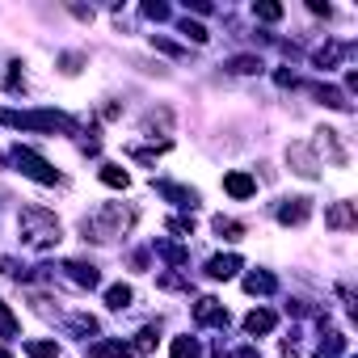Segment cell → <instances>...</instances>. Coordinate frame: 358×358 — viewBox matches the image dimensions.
Segmentation results:
<instances>
[{"instance_id":"obj_1","label":"cell","mask_w":358,"mask_h":358,"mask_svg":"<svg viewBox=\"0 0 358 358\" xmlns=\"http://www.w3.org/2000/svg\"><path fill=\"white\" fill-rule=\"evenodd\" d=\"M131 224H135V207L106 202V207H97V211L80 224V232H84V240H114V236H123Z\"/></svg>"},{"instance_id":"obj_2","label":"cell","mask_w":358,"mask_h":358,"mask_svg":"<svg viewBox=\"0 0 358 358\" xmlns=\"http://www.w3.org/2000/svg\"><path fill=\"white\" fill-rule=\"evenodd\" d=\"M17 228H21V240H26L30 249L60 244V220L51 215L46 207H21V215H17Z\"/></svg>"},{"instance_id":"obj_3","label":"cell","mask_w":358,"mask_h":358,"mask_svg":"<svg viewBox=\"0 0 358 358\" xmlns=\"http://www.w3.org/2000/svg\"><path fill=\"white\" fill-rule=\"evenodd\" d=\"M316 152H321L333 169H346V165H350V147H346L341 131H333V127H321V131H316Z\"/></svg>"},{"instance_id":"obj_4","label":"cell","mask_w":358,"mask_h":358,"mask_svg":"<svg viewBox=\"0 0 358 358\" xmlns=\"http://www.w3.org/2000/svg\"><path fill=\"white\" fill-rule=\"evenodd\" d=\"M13 161L21 165V173H26V177H34V181H42V186H55V181H60V173L51 169L34 147H13Z\"/></svg>"},{"instance_id":"obj_5","label":"cell","mask_w":358,"mask_h":358,"mask_svg":"<svg viewBox=\"0 0 358 358\" xmlns=\"http://www.w3.org/2000/svg\"><path fill=\"white\" fill-rule=\"evenodd\" d=\"M287 165L291 173H299L303 181H316L321 177V161H316V152L308 143H287Z\"/></svg>"},{"instance_id":"obj_6","label":"cell","mask_w":358,"mask_h":358,"mask_svg":"<svg viewBox=\"0 0 358 358\" xmlns=\"http://www.w3.org/2000/svg\"><path fill=\"white\" fill-rule=\"evenodd\" d=\"M194 321H198V325L228 329V308H224L220 299H198V303H194Z\"/></svg>"},{"instance_id":"obj_7","label":"cell","mask_w":358,"mask_h":358,"mask_svg":"<svg viewBox=\"0 0 358 358\" xmlns=\"http://www.w3.org/2000/svg\"><path fill=\"white\" fill-rule=\"evenodd\" d=\"M224 190L244 202V198L258 194V181H253V173H244V169H232V173H224Z\"/></svg>"},{"instance_id":"obj_8","label":"cell","mask_w":358,"mask_h":358,"mask_svg":"<svg viewBox=\"0 0 358 358\" xmlns=\"http://www.w3.org/2000/svg\"><path fill=\"white\" fill-rule=\"evenodd\" d=\"M312 215V198H287L278 207V224H303Z\"/></svg>"},{"instance_id":"obj_9","label":"cell","mask_w":358,"mask_h":358,"mask_svg":"<svg viewBox=\"0 0 358 358\" xmlns=\"http://www.w3.org/2000/svg\"><path fill=\"white\" fill-rule=\"evenodd\" d=\"M325 224H329V228H337V232H350V228L358 224V215H354V202H333V207L325 211Z\"/></svg>"},{"instance_id":"obj_10","label":"cell","mask_w":358,"mask_h":358,"mask_svg":"<svg viewBox=\"0 0 358 358\" xmlns=\"http://www.w3.org/2000/svg\"><path fill=\"white\" fill-rule=\"evenodd\" d=\"M274 325H278V316H274L270 308H253V312L244 316V333H249V337H258V333H270Z\"/></svg>"},{"instance_id":"obj_11","label":"cell","mask_w":358,"mask_h":358,"mask_svg":"<svg viewBox=\"0 0 358 358\" xmlns=\"http://www.w3.org/2000/svg\"><path fill=\"white\" fill-rule=\"evenodd\" d=\"M64 270L72 274V283H76V287H89V291H93V287L101 283V274H97V266H93V262H68Z\"/></svg>"},{"instance_id":"obj_12","label":"cell","mask_w":358,"mask_h":358,"mask_svg":"<svg viewBox=\"0 0 358 358\" xmlns=\"http://www.w3.org/2000/svg\"><path fill=\"white\" fill-rule=\"evenodd\" d=\"M240 270V258H236V253H224V258H211L207 262V274L211 278H232Z\"/></svg>"},{"instance_id":"obj_13","label":"cell","mask_w":358,"mask_h":358,"mask_svg":"<svg viewBox=\"0 0 358 358\" xmlns=\"http://www.w3.org/2000/svg\"><path fill=\"white\" fill-rule=\"evenodd\" d=\"M274 287H278V283H274V274H266V270H253V274L244 278V291H249V295H270Z\"/></svg>"},{"instance_id":"obj_14","label":"cell","mask_w":358,"mask_h":358,"mask_svg":"<svg viewBox=\"0 0 358 358\" xmlns=\"http://www.w3.org/2000/svg\"><path fill=\"white\" fill-rule=\"evenodd\" d=\"M131 299H135V291H131L127 283H114V287L106 291V308H114V312H123V308H131Z\"/></svg>"},{"instance_id":"obj_15","label":"cell","mask_w":358,"mask_h":358,"mask_svg":"<svg viewBox=\"0 0 358 358\" xmlns=\"http://www.w3.org/2000/svg\"><path fill=\"white\" fill-rule=\"evenodd\" d=\"M156 190H161L165 198H173L177 207H198V194H194V190H186V186H169V181H161Z\"/></svg>"},{"instance_id":"obj_16","label":"cell","mask_w":358,"mask_h":358,"mask_svg":"<svg viewBox=\"0 0 358 358\" xmlns=\"http://www.w3.org/2000/svg\"><path fill=\"white\" fill-rule=\"evenodd\" d=\"M312 93H316V97L325 101L329 110H350V101H346V93H341V89H333V84H321V89H312Z\"/></svg>"},{"instance_id":"obj_17","label":"cell","mask_w":358,"mask_h":358,"mask_svg":"<svg viewBox=\"0 0 358 358\" xmlns=\"http://www.w3.org/2000/svg\"><path fill=\"white\" fill-rule=\"evenodd\" d=\"M341 354H346V337H341V333H325L316 358H341Z\"/></svg>"},{"instance_id":"obj_18","label":"cell","mask_w":358,"mask_h":358,"mask_svg":"<svg viewBox=\"0 0 358 358\" xmlns=\"http://www.w3.org/2000/svg\"><path fill=\"white\" fill-rule=\"evenodd\" d=\"M101 181L114 186V190H127V186H131V173L118 169V165H101Z\"/></svg>"},{"instance_id":"obj_19","label":"cell","mask_w":358,"mask_h":358,"mask_svg":"<svg viewBox=\"0 0 358 358\" xmlns=\"http://www.w3.org/2000/svg\"><path fill=\"white\" fill-rule=\"evenodd\" d=\"M93 358H131V346L127 341H101V346H93Z\"/></svg>"},{"instance_id":"obj_20","label":"cell","mask_w":358,"mask_h":358,"mask_svg":"<svg viewBox=\"0 0 358 358\" xmlns=\"http://www.w3.org/2000/svg\"><path fill=\"white\" fill-rule=\"evenodd\" d=\"M224 240H240L244 236V224H236V220H228V215H215V224H211Z\"/></svg>"},{"instance_id":"obj_21","label":"cell","mask_w":358,"mask_h":358,"mask_svg":"<svg viewBox=\"0 0 358 358\" xmlns=\"http://www.w3.org/2000/svg\"><path fill=\"white\" fill-rule=\"evenodd\" d=\"M68 329H72V333H80V337H97V321H93V316H84V312L68 316Z\"/></svg>"},{"instance_id":"obj_22","label":"cell","mask_w":358,"mask_h":358,"mask_svg":"<svg viewBox=\"0 0 358 358\" xmlns=\"http://www.w3.org/2000/svg\"><path fill=\"white\" fill-rule=\"evenodd\" d=\"M156 127H161V131H169V127H173V114H169V110H161V114H156V110L143 114V135H152Z\"/></svg>"},{"instance_id":"obj_23","label":"cell","mask_w":358,"mask_h":358,"mask_svg":"<svg viewBox=\"0 0 358 358\" xmlns=\"http://www.w3.org/2000/svg\"><path fill=\"white\" fill-rule=\"evenodd\" d=\"M0 337H5V341H13V337H17V316H13L9 303H0Z\"/></svg>"},{"instance_id":"obj_24","label":"cell","mask_w":358,"mask_h":358,"mask_svg":"<svg viewBox=\"0 0 358 358\" xmlns=\"http://www.w3.org/2000/svg\"><path fill=\"white\" fill-rule=\"evenodd\" d=\"M228 68L240 72V76H253V72H262V60L258 55H236V60H228Z\"/></svg>"},{"instance_id":"obj_25","label":"cell","mask_w":358,"mask_h":358,"mask_svg":"<svg viewBox=\"0 0 358 358\" xmlns=\"http://www.w3.org/2000/svg\"><path fill=\"white\" fill-rule=\"evenodd\" d=\"M152 346H156V325H147L143 333H135V346H131V354H147Z\"/></svg>"},{"instance_id":"obj_26","label":"cell","mask_w":358,"mask_h":358,"mask_svg":"<svg viewBox=\"0 0 358 358\" xmlns=\"http://www.w3.org/2000/svg\"><path fill=\"white\" fill-rule=\"evenodd\" d=\"M26 354H30V358H60V346H55V341H30Z\"/></svg>"},{"instance_id":"obj_27","label":"cell","mask_w":358,"mask_h":358,"mask_svg":"<svg viewBox=\"0 0 358 358\" xmlns=\"http://www.w3.org/2000/svg\"><path fill=\"white\" fill-rule=\"evenodd\" d=\"M337 60H341V46H337V42H329V46L316 51V68H333Z\"/></svg>"},{"instance_id":"obj_28","label":"cell","mask_w":358,"mask_h":358,"mask_svg":"<svg viewBox=\"0 0 358 358\" xmlns=\"http://www.w3.org/2000/svg\"><path fill=\"white\" fill-rule=\"evenodd\" d=\"M173 358H198V341L194 337H173Z\"/></svg>"},{"instance_id":"obj_29","label":"cell","mask_w":358,"mask_h":358,"mask_svg":"<svg viewBox=\"0 0 358 358\" xmlns=\"http://www.w3.org/2000/svg\"><path fill=\"white\" fill-rule=\"evenodd\" d=\"M181 34H186V38H194L198 46H202V42H207V38H211V34H207V30H202L198 21H181Z\"/></svg>"},{"instance_id":"obj_30","label":"cell","mask_w":358,"mask_h":358,"mask_svg":"<svg viewBox=\"0 0 358 358\" xmlns=\"http://www.w3.org/2000/svg\"><path fill=\"white\" fill-rule=\"evenodd\" d=\"M5 89H9V93H21V89H26V76H21V64H13V72L5 76Z\"/></svg>"},{"instance_id":"obj_31","label":"cell","mask_w":358,"mask_h":358,"mask_svg":"<svg viewBox=\"0 0 358 358\" xmlns=\"http://www.w3.org/2000/svg\"><path fill=\"white\" fill-rule=\"evenodd\" d=\"M253 17H262V21H278V17H283V9H278V5H253Z\"/></svg>"},{"instance_id":"obj_32","label":"cell","mask_w":358,"mask_h":358,"mask_svg":"<svg viewBox=\"0 0 358 358\" xmlns=\"http://www.w3.org/2000/svg\"><path fill=\"white\" fill-rule=\"evenodd\" d=\"M165 228H169V232H177V236H194V224H190V220H181V215H173Z\"/></svg>"},{"instance_id":"obj_33","label":"cell","mask_w":358,"mask_h":358,"mask_svg":"<svg viewBox=\"0 0 358 358\" xmlns=\"http://www.w3.org/2000/svg\"><path fill=\"white\" fill-rule=\"evenodd\" d=\"M143 13H147V17H156V21H165V17H169V9H165V5H143Z\"/></svg>"},{"instance_id":"obj_34","label":"cell","mask_w":358,"mask_h":358,"mask_svg":"<svg viewBox=\"0 0 358 358\" xmlns=\"http://www.w3.org/2000/svg\"><path fill=\"white\" fill-rule=\"evenodd\" d=\"M60 64H64V72H68V76H72V72H76V64H80V55H64V60H60Z\"/></svg>"},{"instance_id":"obj_35","label":"cell","mask_w":358,"mask_h":358,"mask_svg":"<svg viewBox=\"0 0 358 358\" xmlns=\"http://www.w3.org/2000/svg\"><path fill=\"white\" fill-rule=\"evenodd\" d=\"M232 358H262V354H258V350H253V346H240V350H236Z\"/></svg>"},{"instance_id":"obj_36","label":"cell","mask_w":358,"mask_h":358,"mask_svg":"<svg viewBox=\"0 0 358 358\" xmlns=\"http://www.w3.org/2000/svg\"><path fill=\"white\" fill-rule=\"evenodd\" d=\"M0 358H13V354H9V350H5V354H0Z\"/></svg>"}]
</instances>
